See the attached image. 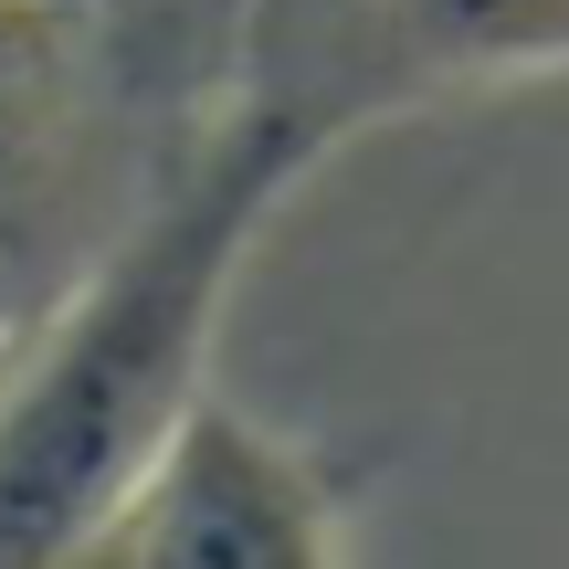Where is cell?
I'll list each match as a JSON object with an SVG mask.
<instances>
[{"instance_id":"cell-1","label":"cell","mask_w":569,"mask_h":569,"mask_svg":"<svg viewBox=\"0 0 569 569\" xmlns=\"http://www.w3.org/2000/svg\"><path fill=\"white\" fill-rule=\"evenodd\" d=\"M327 148L338 138L284 96L211 127L53 306V327L0 369V569H74V549L117 517V496L201 401L222 306L264 222Z\"/></svg>"},{"instance_id":"cell-2","label":"cell","mask_w":569,"mask_h":569,"mask_svg":"<svg viewBox=\"0 0 569 569\" xmlns=\"http://www.w3.org/2000/svg\"><path fill=\"white\" fill-rule=\"evenodd\" d=\"M74 569H348V496L296 432L201 390Z\"/></svg>"},{"instance_id":"cell-3","label":"cell","mask_w":569,"mask_h":569,"mask_svg":"<svg viewBox=\"0 0 569 569\" xmlns=\"http://www.w3.org/2000/svg\"><path fill=\"white\" fill-rule=\"evenodd\" d=\"M359 106L569 74V0H359ZM348 106V117H359Z\"/></svg>"},{"instance_id":"cell-4","label":"cell","mask_w":569,"mask_h":569,"mask_svg":"<svg viewBox=\"0 0 569 569\" xmlns=\"http://www.w3.org/2000/svg\"><path fill=\"white\" fill-rule=\"evenodd\" d=\"M63 96V0H0V169Z\"/></svg>"}]
</instances>
